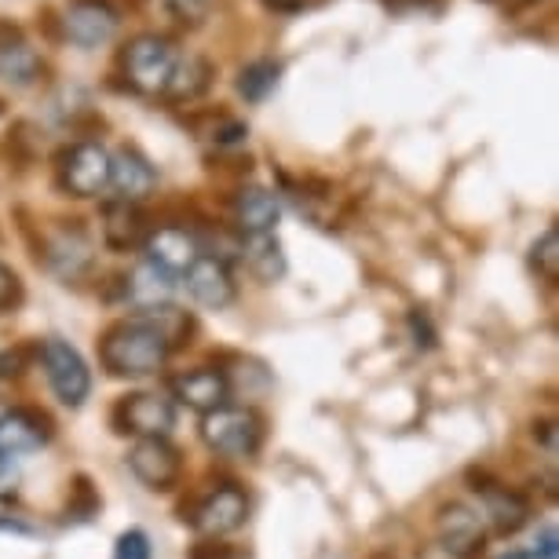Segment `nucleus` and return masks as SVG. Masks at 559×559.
I'll list each match as a JSON object with an SVG mask.
<instances>
[{"label": "nucleus", "mask_w": 559, "mask_h": 559, "mask_svg": "<svg viewBox=\"0 0 559 559\" xmlns=\"http://www.w3.org/2000/svg\"><path fill=\"white\" fill-rule=\"evenodd\" d=\"M173 344L146 314L124 319L118 325H110L103 333L99 344V362L110 377H154L157 369H165Z\"/></svg>", "instance_id": "1"}, {"label": "nucleus", "mask_w": 559, "mask_h": 559, "mask_svg": "<svg viewBox=\"0 0 559 559\" xmlns=\"http://www.w3.org/2000/svg\"><path fill=\"white\" fill-rule=\"evenodd\" d=\"M183 51L176 48L173 37L165 34H135L121 51V70L132 92L140 96H165L173 70Z\"/></svg>", "instance_id": "2"}, {"label": "nucleus", "mask_w": 559, "mask_h": 559, "mask_svg": "<svg viewBox=\"0 0 559 559\" xmlns=\"http://www.w3.org/2000/svg\"><path fill=\"white\" fill-rule=\"evenodd\" d=\"M202 442L219 457H252L263 442V417L252 406H219L202 417Z\"/></svg>", "instance_id": "3"}, {"label": "nucleus", "mask_w": 559, "mask_h": 559, "mask_svg": "<svg viewBox=\"0 0 559 559\" xmlns=\"http://www.w3.org/2000/svg\"><path fill=\"white\" fill-rule=\"evenodd\" d=\"M56 183L70 198H99L110 187V151L92 140L62 146L56 154Z\"/></svg>", "instance_id": "4"}, {"label": "nucleus", "mask_w": 559, "mask_h": 559, "mask_svg": "<svg viewBox=\"0 0 559 559\" xmlns=\"http://www.w3.org/2000/svg\"><path fill=\"white\" fill-rule=\"evenodd\" d=\"M40 366H45L51 392H56L62 406H70V409L84 406V399L92 395V373L78 347L59 341V336H48V341L40 344Z\"/></svg>", "instance_id": "5"}, {"label": "nucleus", "mask_w": 559, "mask_h": 559, "mask_svg": "<svg viewBox=\"0 0 559 559\" xmlns=\"http://www.w3.org/2000/svg\"><path fill=\"white\" fill-rule=\"evenodd\" d=\"M118 26H121V8L114 0H67L59 19L62 37L84 51L110 45Z\"/></svg>", "instance_id": "6"}, {"label": "nucleus", "mask_w": 559, "mask_h": 559, "mask_svg": "<svg viewBox=\"0 0 559 559\" xmlns=\"http://www.w3.org/2000/svg\"><path fill=\"white\" fill-rule=\"evenodd\" d=\"M176 425V403L162 392H132L114 406V431L135 439H165Z\"/></svg>", "instance_id": "7"}, {"label": "nucleus", "mask_w": 559, "mask_h": 559, "mask_svg": "<svg viewBox=\"0 0 559 559\" xmlns=\"http://www.w3.org/2000/svg\"><path fill=\"white\" fill-rule=\"evenodd\" d=\"M249 520V493L238 487V483H219L213 493L198 504L191 515V526L205 537H227L241 531Z\"/></svg>", "instance_id": "8"}, {"label": "nucleus", "mask_w": 559, "mask_h": 559, "mask_svg": "<svg viewBox=\"0 0 559 559\" xmlns=\"http://www.w3.org/2000/svg\"><path fill=\"white\" fill-rule=\"evenodd\" d=\"M183 286L191 293V300L202 304L209 311H224L238 297L235 274H230L227 260L213 257V252H202V257L183 271Z\"/></svg>", "instance_id": "9"}, {"label": "nucleus", "mask_w": 559, "mask_h": 559, "mask_svg": "<svg viewBox=\"0 0 559 559\" xmlns=\"http://www.w3.org/2000/svg\"><path fill=\"white\" fill-rule=\"evenodd\" d=\"M129 468L146 490H173L183 476V457L168 439H135L129 450Z\"/></svg>", "instance_id": "10"}, {"label": "nucleus", "mask_w": 559, "mask_h": 559, "mask_svg": "<svg viewBox=\"0 0 559 559\" xmlns=\"http://www.w3.org/2000/svg\"><path fill=\"white\" fill-rule=\"evenodd\" d=\"M45 263L59 278H81L92 267V238L81 219H59V227L45 238Z\"/></svg>", "instance_id": "11"}, {"label": "nucleus", "mask_w": 559, "mask_h": 559, "mask_svg": "<svg viewBox=\"0 0 559 559\" xmlns=\"http://www.w3.org/2000/svg\"><path fill=\"white\" fill-rule=\"evenodd\" d=\"M436 531H439V545H447L450 552H457L461 559H479L483 545H487V526H483V515L464 501H450L442 504L436 515Z\"/></svg>", "instance_id": "12"}, {"label": "nucleus", "mask_w": 559, "mask_h": 559, "mask_svg": "<svg viewBox=\"0 0 559 559\" xmlns=\"http://www.w3.org/2000/svg\"><path fill=\"white\" fill-rule=\"evenodd\" d=\"M154 187H157V168L143 151L121 146L118 154H110V191L118 194V202L140 205L154 194Z\"/></svg>", "instance_id": "13"}, {"label": "nucleus", "mask_w": 559, "mask_h": 559, "mask_svg": "<svg viewBox=\"0 0 559 559\" xmlns=\"http://www.w3.org/2000/svg\"><path fill=\"white\" fill-rule=\"evenodd\" d=\"M143 252H146V260H151L154 267H162L165 274L179 278V274H183L198 257H202V246H198L194 230L165 224V227H157V230L146 235Z\"/></svg>", "instance_id": "14"}, {"label": "nucleus", "mask_w": 559, "mask_h": 559, "mask_svg": "<svg viewBox=\"0 0 559 559\" xmlns=\"http://www.w3.org/2000/svg\"><path fill=\"white\" fill-rule=\"evenodd\" d=\"M173 392L176 399L183 403L187 409L194 414H213V409L227 406L230 399V381L224 369H213V366H198V369H187L173 381Z\"/></svg>", "instance_id": "15"}, {"label": "nucleus", "mask_w": 559, "mask_h": 559, "mask_svg": "<svg viewBox=\"0 0 559 559\" xmlns=\"http://www.w3.org/2000/svg\"><path fill=\"white\" fill-rule=\"evenodd\" d=\"M99 235L107 241V249L114 252H129L135 246H143L151 227H146V213L132 202H107L99 213Z\"/></svg>", "instance_id": "16"}, {"label": "nucleus", "mask_w": 559, "mask_h": 559, "mask_svg": "<svg viewBox=\"0 0 559 559\" xmlns=\"http://www.w3.org/2000/svg\"><path fill=\"white\" fill-rule=\"evenodd\" d=\"M230 216H235V227L246 235H274L282 216V205L267 187H241V191L230 198Z\"/></svg>", "instance_id": "17"}, {"label": "nucleus", "mask_w": 559, "mask_h": 559, "mask_svg": "<svg viewBox=\"0 0 559 559\" xmlns=\"http://www.w3.org/2000/svg\"><path fill=\"white\" fill-rule=\"evenodd\" d=\"M48 417L37 409H4L0 414V453L8 457H23L48 442Z\"/></svg>", "instance_id": "18"}, {"label": "nucleus", "mask_w": 559, "mask_h": 559, "mask_svg": "<svg viewBox=\"0 0 559 559\" xmlns=\"http://www.w3.org/2000/svg\"><path fill=\"white\" fill-rule=\"evenodd\" d=\"M176 293V278L165 274L162 267H154L151 260L135 263V267L124 274V300L132 304L135 311H154L165 308Z\"/></svg>", "instance_id": "19"}, {"label": "nucleus", "mask_w": 559, "mask_h": 559, "mask_svg": "<svg viewBox=\"0 0 559 559\" xmlns=\"http://www.w3.org/2000/svg\"><path fill=\"white\" fill-rule=\"evenodd\" d=\"M483 498V512H487L490 526L498 534H515L523 531L526 520H531V504L520 490L509 487H476Z\"/></svg>", "instance_id": "20"}, {"label": "nucleus", "mask_w": 559, "mask_h": 559, "mask_svg": "<svg viewBox=\"0 0 559 559\" xmlns=\"http://www.w3.org/2000/svg\"><path fill=\"white\" fill-rule=\"evenodd\" d=\"M0 81L12 84L15 92H29L48 81V62L40 59L37 48H29L26 40H19V45L0 51Z\"/></svg>", "instance_id": "21"}, {"label": "nucleus", "mask_w": 559, "mask_h": 559, "mask_svg": "<svg viewBox=\"0 0 559 559\" xmlns=\"http://www.w3.org/2000/svg\"><path fill=\"white\" fill-rule=\"evenodd\" d=\"M213 78H216V67L205 56H179L176 70H173V81H168L162 99H168V103H194V99H202L209 88H213Z\"/></svg>", "instance_id": "22"}, {"label": "nucleus", "mask_w": 559, "mask_h": 559, "mask_svg": "<svg viewBox=\"0 0 559 559\" xmlns=\"http://www.w3.org/2000/svg\"><path fill=\"white\" fill-rule=\"evenodd\" d=\"M241 260L252 278L260 282H278L286 274V252H282L278 235H246L241 238Z\"/></svg>", "instance_id": "23"}, {"label": "nucleus", "mask_w": 559, "mask_h": 559, "mask_svg": "<svg viewBox=\"0 0 559 559\" xmlns=\"http://www.w3.org/2000/svg\"><path fill=\"white\" fill-rule=\"evenodd\" d=\"M278 81H282V62L278 59H252L241 67L235 84H238V96L246 103H263L274 88H278Z\"/></svg>", "instance_id": "24"}, {"label": "nucleus", "mask_w": 559, "mask_h": 559, "mask_svg": "<svg viewBox=\"0 0 559 559\" xmlns=\"http://www.w3.org/2000/svg\"><path fill=\"white\" fill-rule=\"evenodd\" d=\"M531 263L545 282H559V230L556 227H548L545 235L534 241Z\"/></svg>", "instance_id": "25"}, {"label": "nucleus", "mask_w": 559, "mask_h": 559, "mask_svg": "<svg viewBox=\"0 0 559 559\" xmlns=\"http://www.w3.org/2000/svg\"><path fill=\"white\" fill-rule=\"evenodd\" d=\"M162 4H165L168 19H173L176 26L194 29V26L205 23V15H209V8H213V0H162Z\"/></svg>", "instance_id": "26"}, {"label": "nucleus", "mask_w": 559, "mask_h": 559, "mask_svg": "<svg viewBox=\"0 0 559 559\" xmlns=\"http://www.w3.org/2000/svg\"><path fill=\"white\" fill-rule=\"evenodd\" d=\"M187 559H249V552L238 545H230V542H219V537H205V542H198L191 548V556Z\"/></svg>", "instance_id": "27"}, {"label": "nucleus", "mask_w": 559, "mask_h": 559, "mask_svg": "<svg viewBox=\"0 0 559 559\" xmlns=\"http://www.w3.org/2000/svg\"><path fill=\"white\" fill-rule=\"evenodd\" d=\"M114 559H151V537L143 531H124L114 545Z\"/></svg>", "instance_id": "28"}, {"label": "nucleus", "mask_w": 559, "mask_h": 559, "mask_svg": "<svg viewBox=\"0 0 559 559\" xmlns=\"http://www.w3.org/2000/svg\"><path fill=\"white\" fill-rule=\"evenodd\" d=\"M19 300H23V282H19V274L8 263H0V314L15 308Z\"/></svg>", "instance_id": "29"}, {"label": "nucleus", "mask_w": 559, "mask_h": 559, "mask_svg": "<svg viewBox=\"0 0 559 559\" xmlns=\"http://www.w3.org/2000/svg\"><path fill=\"white\" fill-rule=\"evenodd\" d=\"M19 493V457L0 453V501H12Z\"/></svg>", "instance_id": "30"}, {"label": "nucleus", "mask_w": 559, "mask_h": 559, "mask_svg": "<svg viewBox=\"0 0 559 559\" xmlns=\"http://www.w3.org/2000/svg\"><path fill=\"white\" fill-rule=\"evenodd\" d=\"M409 330H414V336H417V347H431V344H436V330L428 325V314L425 311L409 314Z\"/></svg>", "instance_id": "31"}, {"label": "nucleus", "mask_w": 559, "mask_h": 559, "mask_svg": "<svg viewBox=\"0 0 559 559\" xmlns=\"http://www.w3.org/2000/svg\"><path fill=\"white\" fill-rule=\"evenodd\" d=\"M556 552H559L556 531H552V526H545V531H542V542H537V548H534V556H531V559H556Z\"/></svg>", "instance_id": "32"}, {"label": "nucleus", "mask_w": 559, "mask_h": 559, "mask_svg": "<svg viewBox=\"0 0 559 559\" xmlns=\"http://www.w3.org/2000/svg\"><path fill=\"white\" fill-rule=\"evenodd\" d=\"M19 40H23V26L12 23V19H0V51L19 45Z\"/></svg>", "instance_id": "33"}, {"label": "nucleus", "mask_w": 559, "mask_h": 559, "mask_svg": "<svg viewBox=\"0 0 559 559\" xmlns=\"http://www.w3.org/2000/svg\"><path fill=\"white\" fill-rule=\"evenodd\" d=\"M420 559H461V556H457V552H450L447 545L431 542V545H425V548H420Z\"/></svg>", "instance_id": "34"}, {"label": "nucleus", "mask_w": 559, "mask_h": 559, "mask_svg": "<svg viewBox=\"0 0 559 559\" xmlns=\"http://www.w3.org/2000/svg\"><path fill=\"white\" fill-rule=\"evenodd\" d=\"M304 4L308 0H267V8H274V12H300Z\"/></svg>", "instance_id": "35"}, {"label": "nucleus", "mask_w": 559, "mask_h": 559, "mask_svg": "<svg viewBox=\"0 0 559 559\" xmlns=\"http://www.w3.org/2000/svg\"><path fill=\"white\" fill-rule=\"evenodd\" d=\"M381 4L395 8V12H406V8H428L431 0H381Z\"/></svg>", "instance_id": "36"}, {"label": "nucleus", "mask_w": 559, "mask_h": 559, "mask_svg": "<svg viewBox=\"0 0 559 559\" xmlns=\"http://www.w3.org/2000/svg\"><path fill=\"white\" fill-rule=\"evenodd\" d=\"M501 559H531V552H520V548H512V552H504Z\"/></svg>", "instance_id": "37"}, {"label": "nucleus", "mask_w": 559, "mask_h": 559, "mask_svg": "<svg viewBox=\"0 0 559 559\" xmlns=\"http://www.w3.org/2000/svg\"><path fill=\"white\" fill-rule=\"evenodd\" d=\"M369 559H395L392 552H377V556H369Z\"/></svg>", "instance_id": "38"}, {"label": "nucleus", "mask_w": 559, "mask_h": 559, "mask_svg": "<svg viewBox=\"0 0 559 559\" xmlns=\"http://www.w3.org/2000/svg\"><path fill=\"white\" fill-rule=\"evenodd\" d=\"M523 4H537V0H523Z\"/></svg>", "instance_id": "39"}, {"label": "nucleus", "mask_w": 559, "mask_h": 559, "mask_svg": "<svg viewBox=\"0 0 559 559\" xmlns=\"http://www.w3.org/2000/svg\"><path fill=\"white\" fill-rule=\"evenodd\" d=\"M0 414H4V406H0Z\"/></svg>", "instance_id": "40"}]
</instances>
